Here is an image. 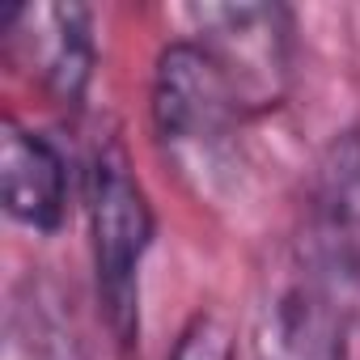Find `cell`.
<instances>
[{
    "label": "cell",
    "instance_id": "obj_1",
    "mask_svg": "<svg viewBox=\"0 0 360 360\" xmlns=\"http://www.w3.org/2000/svg\"><path fill=\"white\" fill-rule=\"evenodd\" d=\"M81 187H85V212H89L98 297L115 339L131 343L140 330V267L157 233L153 204L131 169L127 148L115 136H102L94 144Z\"/></svg>",
    "mask_w": 360,
    "mask_h": 360
},
{
    "label": "cell",
    "instance_id": "obj_6",
    "mask_svg": "<svg viewBox=\"0 0 360 360\" xmlns=\"http://www.w3.org/2000/svg\"><path fill=\"white\" fill-rule=\"evenodd\" d=\"M255 360H347V309L301 267L259 309Z\"/></svg>",
    "mask_w": 360,
    "mask_h": 360
},
{
    "label": "cell",
    "instance_id": "obj_8",
    "mask_svg": "<svg viewBox=\"0 0 360 360\" xmlns=\"http://www.w3.org/2000/svg\"><path fill=\"white\" fill-rule=\"evenodd\" d=\"M169 360H238L233 326L221 314L200 309L183 330H178V339L169 347Z\"/></svg>",
    "mask_w": 360,
    "mask_h": 360
},
{
    "label": "cell",
    "instance_id": "obj_5",
    "mask_svg": "<svg viewBox=\"0 0 360 360\" xmlns=\"http://www.w3.org/2000/svg\"><path fill=\"white\" fill-rule=\"evenodd\" d=\"M5 51L56 102L81 106L94 81V18L85 5H22L5 13Z\"/></svg>",
    "mask_w": 360,
    "mask_h": 360
},
{
    "label": "cell",
    "instance_id": "obj_7",
    "mask_svg": "<svg viewBox=\"0 0 360 360\" xmlns=\"http://www.w3.org/2000/svg\"><path fill=\"white\" fill-rule=\"evenodd\" d=\"M68 161L60 144L18 119H5L0 140V204L9 221L34 233H60L68 221Z\"/></svg>",
    "mask_w": 360,
    "mask_h": 360
},
{
    "label": "cell",
    "instance_id": "obj_3",
    "mask_svg": "<svg viewBox=\"0 0 360 360\" xmlns=\"http://www.w3.org/2000/svg\"><path fill=\"white\" fill-rule=\"evenodd\" d=\"M301 267L343 305L360 297V127H343L314 161Z\"/></svg>",
    "mask_w": 360,
    "mask_h": 360
},
{
    "label": "cell",
    "instance_id": "obj_2",
    "mask_svg": "<svg viewBox=\"0 0 360 360\" xmlns=\"http://www.w3.org/2000/svg\"><path fill=\"white\" fill-rule=\"evenodd\" d=\"M187 18L195 22V43L221 68L242 119L284 106L297 60L292 9L276 0H238V5H191Z\"/></svg>",
    "mask_w": 360,
    "mask_h": 360
},
{
    "label": "cell",
    "instance_id": "obj_4",
    "mask_svg": "<svg viewBox=\"0 0 360 360\" xmlns=\"http://www.w3.org/2000/svg\"><path fill=\"white\" fill-rule=\"evenodd\" d=\"M148 110L161 144L195 153L221 148L225 136H233V127L242 123L221 68L195 39H174L161 47L153 64Z\"/></svg>",
    "mask_w": 360,
    "mask_h": 360
}]
</instances>
